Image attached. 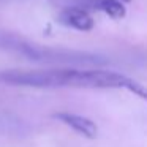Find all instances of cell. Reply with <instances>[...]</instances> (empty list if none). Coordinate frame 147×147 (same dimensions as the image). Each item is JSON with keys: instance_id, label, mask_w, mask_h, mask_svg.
<instances>
[{"instance_id": "1", "label": "cell", "mask_w": 147, "mask_h": 147, "mask_svg": "<svg viewBox=\"0 0 147 147\" xmlns=\"http://www.w3.org/2000/svg\"><path fill=\"white\" fill-rule=\"evenodd\" d=\"M128 76L109 70H30L2 71L0 82L27 87H84V89H125Z\"/></svg>"}, {"instance_id": "6", "label": "cell", "mask_w": 147, "mask_h": 147, "mask_svg": "<svg viewBox=\"0 0 147 147\" xmlns=\"http://www.w3.org/2000/svg\"><path fill=\"white\" fill-rule=\"evenodd\" d=\"M120 2H123V3H128V2H131V0H120Z\"/></svg>"}, {"instance_id": "2", "label": "cell", "mask_w": 147, "mask_h": 147, "mask_svg": "<svg viewBox=\"0 0 147 147\" xmlns=\"http://www.w3.org/2000/svg\"><path fill=\"white\" fill-rule=\"evenodd\" d=\"M59 21L62 24H65L67 27H73L76 30H81V32H89V30L93 29L95 26V21L93 18L87 13L86 10L79 7H68L65 8L63 11L59 16Z\"/></svg>"}, {"instance_id": "5", "label": "cell", "mask_w": 147, "mask_h": 147, "mask_svg": "<svg viewBox=\"0 0 147 147\" xmlns=\"http://www.w3.org/2000/svg\"><path fill=\"white\" fill-rule=\"evenodd\" d=\"M125 89L130 90L131 93L141 96L142 100H146V101H147V87L144 86V84H139L138 81H134V79H131V78H130V79L127 81V84H125Z\"/></svg>"}, {"instance_id": "4", "label": "cell", "mask_w": 147, "mask_h": 147, "mask_svg": "<svg viewBox=\"0 0 147 147\" xmlns=\"http://www.w3.org/2000/svg\"><path fill=\"white\" fill-rule=\"evenodd\" d=\"M90 2H92L93 8L103 11L114 19H120L127 13L123 2H120V0H90Z\"/></svg>"}, {"instance_id": "3", "label": "cell", "mask_w": 147, "mask_h": 147, "mask_svg": "<svg viewBox=\"0 0 147 147\" xmlns=\"http://www.w3.org/2000/svg\"><path fill=\"white\" fill-rule=\"evenodd\" d=\"M55 119L62 120L63 123H67L68 127L73 128L74 131H78L79 134L89 138V139H93L98 133L95 122H92L90 119L84 117V115L71 114V112H59V114H55Z\"/></svg>"}]
</instances>
